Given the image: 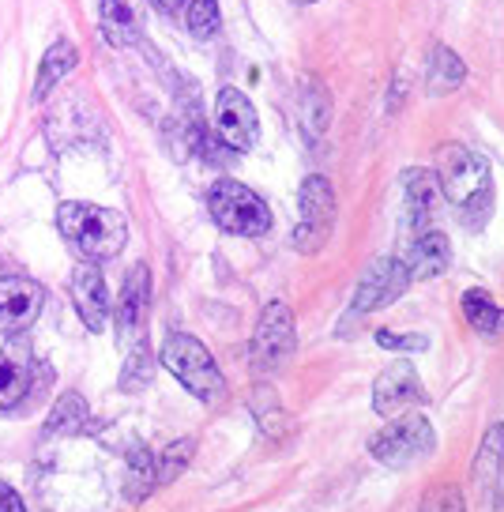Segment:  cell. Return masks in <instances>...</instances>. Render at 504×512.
Wrapping results in <instances>:
<instances>
[{
    "label": "cell",
    "instance_id": "cell-1",
    "mask_svg": "<svg viewBox=\"0 0 504 512\" xmlns=\"http://www.w3.org/2000/svg\"><path fill=\"white\" fill-rule=\"evenodd\" d=\"M57 226H61V234L72 245H76L83 256H91V260H110L125 249V238H128V223L121 211H110V208H95V204H61L57 211Z\"/></svg>",
    "mask_w": 504,
    "mask_h": 512
},
{
    "label": "cell",
    "instance_id": "cell-2",
    "mask_svg": "<svg viewBox=\"0 0 504 512\" xmlns=\"http://www.w3.org/2000/svg\"><path fill=\"white\" fill-rule=\"evenodd\" d=\"M437 181L441 192L467 215H478L489 208V166L478 155H471L459 144H441L437 147Z\"/></svg>",
    "mask_w": 504,
    "mask_h": 512
},
{
    "label": "cell",
    "instance_id": "cell-3",
    "mask_svg": "<svg viewBox=\"0 0 504 512\" xmlns=\"http://www.w3.org/2000/svg\"><path fill=\"white\" fill-rule=\"evenodd\" d=\"M162 366L170 369L196 400L219 403L222 396H226V381H222L219 366H215L211 351H207L196 336L177 332V336L166 339V347H162Z\"/></svg>",
    "mask_w": 504,
    "mask_h": 512
},
{
    "label": "cell",
    "instance_id": "cell-4",
    "mask_svg": "<svg viewBox=\"0 0 504 512\" xmlns=\"http://www.w3.org/2000/svg\"><path fill=\"white\" fill-rule=\"evenodd\" d=\"M207 211L211 219L226 230V234H241V238H260L271 230V208L260 200V192H252L241 181H219L211 196H207Z\"/></svg>",
    "mask_w": 504,
    "mask_h": 512
},
{
    "label": "cell",
    "instance_id": "cell-5",
    "mask_svg": "<svg viewBox=\"0 0 504 512\" xmlns=\"http://www.w3.org/2000/svg\"><path fill=\"white\" fill-rule=\"evenodd\" d=\"M433 448H437V433L429 426V418H422V415L392 418V426H384V430L369 441V452L388 467H407L410 460L429 456Z\"/></svg>",
    "mask_w": 504,
    "mask_h": 512
},
{
    "label": "cell",
    "instance_id": "cell-6",
    "mask_svg": "<svg viewBox=\"0 0 504 512\" xmlns=\"http://www.w3.org/2000/svg\"><path fill=\"white\" fill-rule=\"evenodd\" d=\"M335 226V192L328 177H305L301 185V223L294 226V249L298 253H316L328 241Z\"/></svg>",
    "mask_w": 504,
    "mask_h": 512
},
{
    "label": "cell",
    "instance_id": "cell-7",
    "mask_svg": "<svg viewBox=\"0 0 504 512\" xmlns=\"http://www.w3.org/2000/svg\"><path fill=\"white\" fill-rule=\"evenodd\" d=\"M298 347V336H294V313L286 309L283 302L264 305L260 313V324L252 332V366L260 373H275L286 358Z\"/></svg>",
    "mask_w": 504,
    "mask_h": 512
},
{
    "label": "cell",
    "instance_id": "cell-8",
    "mask_svg": "<svg viewBox=\"0 0 504 512\" xmlns=\"http://www.w3.org/2000/svg\"><path fill=\"white\" fill-rule=\"evenodd\" d=\"M422 400H426V388H422V377L410 362H392L373 384V407L380 418L407 415L410 407Z\"/></svg>",
    "mask_w": 504,
    "mask_h": 512
},
{
    "label": "cell",
    "instance_id": "cell-9",
    "mask_svg": "<svg viewBox=\"0 0 504 512\" xmlns=\"http://www.w3.org/2000/svg\"><path fill=\"white\" fill-rule=\"evenodd\" d=\"M407 287H410L407 264L395 260V256H380V260H373L365 268L362 283L354 290V313H373L380 305L395 302Z\"/></svg>",
    "mask_w": 504,
    "mask_h": 512
},
{
    "label": "cell",
    "instance_id": "cell-10",
    "mask_svg": "<svg viewBox=\"0 0 504 512\" xmlns=\"http://www.w3.org/2000/svg\"><path fill=\"white\" fill-rule=\"evenodd\" d=\"M215 132H219V140L230 151H249L256 144V136H260L256 110H252V102L237 87H222L219 91V102H215Z\"/></svg>",
    "mask_w": 504,
    "mask_h": 512
},
{
    "label": "cell",
    "instance_id": "cell-11",
    "mask_svg": "<svg viewBox=\"0 0 504 512\" xmlns=\"http://www.w3.org/2000/svg\"><path fill=\"white\" fill-rule=\"evenodd\" d=\"M46 305V290L34 279H19V275H8L0 279V328L4 332H23L31 328L38 313Z\"/></svg>",
    "mask_w": 504,
    "mask_h": 512
},
{
    "label": "cell",
    "instance_id": "cell-12",
    "mask_svg": "<svg viewBox=\"0 0 504 512\" xmlns=\"http://www.w3.org/2000/svg\"><path fill=\"white\" fill-rule=\"evenodd\" d=\"M34 381V351L27 339H12L0 351V411H12Z\"/></svg>",
    "mask_w": 504,
    "mask_h": 512
},
{
    "label": "cell",
    "instance_id": "cell-13",
    "mask_svg": "<svg viewBox=\"0 0 504 512\" xmlns=\"http://www.w3.org/2000/svg\"><path fill=\"white\" fill-rule=\"evenodd\" d=\"M72 302H76L83 324L98 332L106 324V313H110V294H106V279L95 264H79L72 272Z\"/></svg>",
    "mask_w": 504,
    "mask_h": 512
},
{
    "label": "cell",
    "instance_id": "cell-14",
    "mask_svg": "<svg viewBox=\"0 0 504 512\" xmlns=\"http://www.w3.org/2000/svg\"><path fill=\"white\" fill-rule=\"evenodd\" d=\"M403 196H407V226L418 234L422 226L437 215V204H441V181L433 170H407L403 174Z\"/></svg>",
    "mask_w": 504,
    "mask_h": 512
},
{
    "label": "cell",
    "instance_id": "cell-15",
    "mask_svg": "<svg viewBox=\"0 0 504 512\" xmlns=\"http://www.w3.org/2000/svg\"><path fill=\"white\" fill-rule=\"evenodd\" d=\"M403 264H407L410 283H414V279H422V283H426V279H437V275H444L448 264H452V245H448V238L437 234V230L418 234Z\"/></svg>",
    "mask_w": 504,
    "mask_h": 512
},
{
    "label": "cell",
    "instance_id": "cell-16",
    "mask_svg": "<svg viewBox=\"0 0 504 512\" xmlns=\"http://www.w3.org/2000/svg\"><path fill=\"white\" fill-rule=\"evenodd\" d=\"M147 305H151V275L143 264H136L121 287V302H117V332L121 336H132L140 328Z\"/></svg>",
    "mask_w": 504,
    "mask_h": 512
},
{
    "label": "cell",
    "instance_id": "cell-17",
    "mask_svg": "<svg viewBox=\"0 0 504 512\" xmlns=\"http://www.w3.org/2000/svg\"><path fill=\"white\" fill-rule=\"evenodd\" d=\"M501 467H504V422H493L489 433L478 445V460H474V486L478 494H493L497 482H501Z\"/></svg>",
    "mask_w": 504,
    "mask_h": 512
},
{
    "label": "cell",
    "instance_id": "cell-18",
    "mask_svg": "<svg viewBox=\"0 0 504 512\" xmlns=\"http://www.w3.org/2000/svg\"><path fill=\"white\" fill-rule=\"evenodd\" d=\"M463 317H467V324H471L478 336H486V339L504 336V309L489 298L486 290L474 287L463 294Z\"/></svg>",
    "mask_w": 504,
    "mask_h": 512
},
{
    "label": "cell",
    "instance_id": "cell-19",
    "mask_svg": "<svg viewBox=\"0 0 504 512\" xmlns=\"http://www.w3.org/2000/svg\"><path fill=\"white\" fill-rule=\"evenodd\" d=\"M102 31L113 46H132L140 38V12L132 0H102Z\"/></svg>",
    "mask_w": 504,
    "mask_h": 512
},
{
    "label": "cell",
    "instance_id": "cell-20",
    "mask_svg": "<svg viewBox=\"0 0 504 512\" xmlns=\"http://www.w3.org/2000/svg\"><path fill=\"white\" fill-rule=\"evenodd\" d=\"M463 61L459 53H452L448 46H433L429 49V64H426V87L429 95H448L463 83Z\"/></svg>",
    "mask_w": 504,
    "mask_h": 512
},
{
    "label": "cell",
    "instance_id": "cell-21",
    "mask_svg": "<svg viewBox=\"0 0 504 512\" xmlns=\"http://www.w3.org/2000/svg\"><path fill=\"white\" fill-rule=\"evenodd\" d=\"M76 64H79V53L68 38L53 42V46L46 49V57H42V72H38V83H34V98H46L49 87H57L64 76H72Z\"/></svg>",
    "mask_w": 504,
    "mask_h": 512
},
{
    "label": "cell",
    "instance_id": "cell-22",
    "mask_svg": "<svg viewBox=\"0 0 504 512\" xmlns=\"http://www.w3.org/2000/svg\"><path fill=\"white\" fill-rule=\"evenodd\" d=\"M79 426H87V403H83L79 392H64L61 400H57V407L49 411L46 430L49 433H76Z\"/></svg>",
    "mask_w": 504,
    "mask_h": 512
},
{
    "label": "cell",
    "instance_id": "cell-23",
    "mask_svg": "<svg viewBox=\"0 0 504 512\" xmlns=\"http://www.w3.org/2000/svg\"><path fill=\"white\" fill-rule=\"evenodd\" d=\"M155 486H158L155 456H151L147 448L136 445L132 456H128V494H132V501H140V497H147Z\"/></svg>",
    "mask_w": 504,
    "mask_h": 512
},
{
    "label": "cell",
    "instance_id": "cell-24",
    "mask_svg": "<svg viewBox=\"0 0 504 512\" xmlns=\"http://www.w3.org/2000/svg\"><path fill=\"white\" fill-rule=\"evenodd\" d=\"M151 377H155L151 351H147L143 343H136V347H132V354H128L125 369H121V388H125V392H143V388L151 384Z\"/></svg>",
    "mask_w": 504,
    "mask_h": 512
},
{
    "label": "cell",
    "instance_id": "cell-25",
    "mask_svg": "<svg viewBox=\"0 0 504 512\" xmlns=\"http://www.w3.org/2000/svg\"><path fill=\"white\" fill-rule=\"evenodd\" d=\"M185 23H189V31L196 38H211V34L219 31V0H189L185 4Z\"/></svg>",
    "mask_w": 504,
    "mask_h": 512
},
{
    "label": "cell",
    "instance_id": "cell-26",
    "mask_svg": "<svg viewBox=\"0 0 504 512\" xmlns=\"http://www.w3.org/2000/svg\"><path fill=\"white\" fill-rule=\"evenodd\" d=\"M192 452H196V441H177V445H170L166 448V452H162V456H158V482H162V486H166V482H174L177 475H181V471H185V467H189V460H192Z\"/></svg>",
    "mask_w": 504,
    "mask_h": 512
},
{
    "label": "cell",
    "instance_id": "cell-27",
    "mask_svg": "<svg viewBox=\"0 0 504 512\" xmlns=\"http://www.w3.org/2000/svg\"><path fill=\"white\" fill-rule=\"evenodd\" d=\"M418 512H467V501L459 494V486L441 482V486H433V490L422 497V509Z\"/></svg>",
    "mask_w": 504,
    "mask_h": 512
},
{
    "label": "cell",
    "instance_id": "cell-28",
    "mask_svg": "<svg viewBox=\"0 0 504 512\" xmlns=\"http://www.w3.org/2000/svg\"><path fill=\"white\" fill-rule=\"evenodd\" d=\"M305 102V125H309V136H320V128H324V121H328V102H324V95L316 91V95H305L301 98Z\"/></svg>",
    "mask_w": 504,
    "mask_h": 512
},
{
    "label": "cell",
    "instance_id": "cell-29",
    "mask_svg": "<svg viewBox=\"0 0 504 512\" xmlns=\"http://www.w3.org/2000/svg\"><path fill=\"white\" fill-rule=\"evenodd\" d=\"M377 343L388 351H426V336H403V332H377Z\"/></svg>",
    "mask_w": 504,
    "mask_h": 512
},
{
    "label": "cell",
    "instance_id": "cell-30",
    "mask_svg": "<svg viewBox=\"0 0 504 512\" xmlns=\"http://www.w3.org/2000/svg\"><path fill=\"white\" fill-rule=\"evenodd\" d=\"M0 512H23L19 494L12 490V486H4V482H0Z\"/></svg>",
    "mask_w": 504,
    "mask_h": 512
},
{
    "label": "cell",
    "instance_id": "cell-31",
    "mask_svg": "<svg viewBox=\"0 0 504 512\" xmlns=\"http://www.w3.org/2000/svg\"><path fill=\"white\" fill-rule=\"evenodd\" d=\"M158 12H166V16H174V12H181V4H189V0H151Z\"/></svg>",
    "mask_w": 504,
    "mask_h": 512
},
{
    "label": "cell",
    "instance_id": "cell-32",
    "mask_svg": "<svg viewBox=\"0 0 504 512\" xmlns=\"http://www.w3.org/2000/svg\"><path fill=\"white\" fill-rule=\"evenodd\" d=\"M298 4H313V0H298Z\"/></svg>",
    "mask_w": 504,
    "mask_h": 512
}]
</instances>
